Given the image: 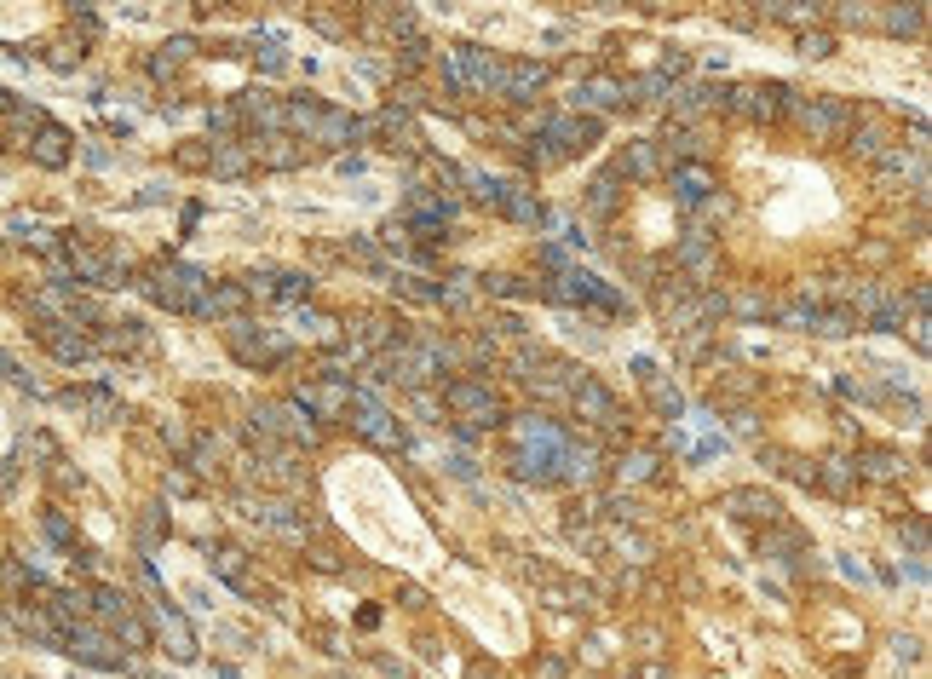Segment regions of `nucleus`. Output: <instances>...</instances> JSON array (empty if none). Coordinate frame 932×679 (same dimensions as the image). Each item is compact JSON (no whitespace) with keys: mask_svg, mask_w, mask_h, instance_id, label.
<instances>
[{"mask_svg":"<svg viewBox=\"0 0 932 679\" xmlns=\"http://www.w3.org/2000/svg\"><path fill=\"white\" fill-rule=\"evenodd\" d=\"M789 110H794V121H800L817 144H840L846 133H852V104H846V98L812 93V98H794Z\"/></svg>","mask_w":932,"mask_h":679,"instance_id":"obj_1","label":"nucleus"},{"mask_svg":"<svg viewBox=\"0 0 932 679\" xmlns=\"http://www.w3.org/2000/svg\"><path fill=\"white\" fill-rule=\"evenodd\" d=\"M213 282L196 271V265H156V277H150V294L173 311H196V305L208 300Z\"/></svg>","mask_w":932,"mask_h":679,"instance_id":"obj_2","label":"nucleus"},{"mask_svg":"<svg viewBox=\"0 0 932 679\" xmlns=\"http://www.w3.org/2000/svg\"><path fill=\"white\" fill-rule=\"evenodd\" d=\"M346 415H351V426H357L369 444L403 449V426H397V415H392V409H386L380 398H374V392H351V398H346Z\"/></svg>","mask_w":932,"mask_h":679,"instance_id":"obj_3","label":"nucleus"},{"mask_svg":"<svg viewBox=\"0 0 932 679\" xmlns=\"http://www.w3.org/2000/svg\"><path fill=\"white\" fill-rule=\"evenodd\" d=\"M443 403L466 421V432H472V426H495L501 421V398H495L484 380H449V386H443Z\"/></svg>","mask_w":932,"mask_h":679,"instance_id":"obj_4","label":"nucleus"},{"mask_svg":"<svg viewBox=\"0 0 932 679\" xmlns=\"http://www.w3.org/2000/svg\"><path fill=\"white\" fill-rule=\"evenodd\" d=\"M794 104V93L783 81H748V87H725V110H743L754 121H777Z\"/></svg>","mask_w":932,"mask_h":679,"instance_id":"obj_5","label":"nucleus"},{"mask_svg":"<svg viewBox=\"0 0 932 679\" xmlns=\"http://www.w3.org/2000/svg\"><path fill=\"white\" fill-rule=\"evenodd\" d=\"M254 421H259L254 438H288V444H311L317 438V426H311V415L300 403H259Z\"/></svg>","mask_w":932,"mask_h":679,"instance_id":"obj_6","label":"nucleus"},{"mask_svg":"<svg viewBox=\"0 0 932 679\" xmlns=\"http://www.w3.org/2000/svg\"><path fill=\"white\" fill-rule=\"evenodd\" d=\"M846 311H852V317H869L875 328H898L904 323V294H892V288H881V282H858Z\"/></svg>","mask_w":932,"mask_h":679,"instance_id":"obj_7","label":"nucleus"},{"mask_svg":"<svg viewBox=\"0 0 932 679\" xmlns=\"http://www.w3.org/2000/svg\"><path fill=\"white\" fill-rule=\"evenodd\" d=\"M231 352L242 357V363H259V369H271V363H282L288 357V340L282 334H265V328H248V323H231Z\"/></svg>","mask_w":932,"mask_h":679,"instance_id":"obj_8","label":"nucleus"},{"mask_svg":"<svg viewBox=\"0 0 932 679\" xmlns=\"http://www.w3.org/2000/svg\"><path fill=\"white\" fill-rule=\"evenodd\" d=\"M570 403L582 409V421H599V426H622V403L610 398L605 386L593 375H576L570 380Z\"/></svg>","mask_w":932,"mask_h":679,"instance_id":"obj_9","label":"nucleus"},{"mask_svg":"<svg viewBox=\"0 0 932 679\" xmlns=\"http://www.w3.org/2000/svg\"><path fill=\"white\" fill-rule=\"evenodd\" d=\"M311 144H323V150H346L351 139H369V127L363 121H351L340 116V110H317V121H311V133H305Z\"/></svg>","mask_w":932,"mask_h":679,"instance_id":"obj_10","label":"nucleus"},{"mask_svg":"<svg viewBox=\"0 0 932 679\" xmlns=\"http://www.w3.org/2000/svg\"><path fill=\"white\" fill-rule=\"evenodd\" d=\"M346 398H351V386H340V380H334V386H305L294 403H300L311 421H334V415H346Z\"/></svg>","mask_w":932,"mask_h":679,"instance_id":"obj_11","label":"nucleus"},{"mask_svg":"<svg viewBox=\"0 0 932 679\" xmlns=\"http://www.w3.org/2000/svg\"><path fill=\"white\" fill-rule=\"evenodd\" d=\"M725 507H731L737 518H748V524H777V518H783L777 495H766V490H731L725 495Z\"/></svg>","mask_w":932,"mask_h":679,"instance_id":"obj_12","label":"nucleus"},{"mask_svg":"<svg viewBox=\"0 0 932 679\" xmlns=\"http://www.w3.org/2000/svg\"><path fill=\"white\" fill-rule=\"evenodd\" d=\"M674 190H679V202H685V208H697V202H708L720 185H714V173H708L702 162H679L674 167Z\"/></svg>","mask_w":932,"mask_h":679,"instance_id":"obj_13","label":"nucleus"},{"mask_svg":"<svg viewBox=\"0 0 932 679\" xmlns=\"http://www.w3.org/2000/svg\"><path fill=\"white\" fill-rule=\"evenodd\" d=\"M541 87H547V64H513V70H501V98H513V104H524Z\"/></svg>","mask_w":932,"mask_h":679,"instance_id":"obj_14","label":"nucleus"},{"mask_svg":"<svg viewBox=\"0 0 932 679\" xmlns=\"http://www.w3.org/2000/svg\"><path fill=\"white\" fill-rule=\"evenodd\" d=\"M369 133H380V139L392 144V150H420V139H415V127H409V116L403 110H380L374 121H363Z\"/></svg>","mask_w":932,"mask_h":679,"instance_id":"obj_15","label":"nucleus"},{"mask_svg":"<svg viewBox=\"0 0 932 679\" xmlns=\"http://www.w3.org/2000/svg\"><path fill=\"white\" fill-rule=\"evenodd\" d=\"M248 305V288L242 282H219V288H208V300L196 305V317H236Z\"/></svg>","mask_w":932,"mask_h":679,"instance_id":"obj_16","label":"nucleus"},{"mask_svg":"<svg viewBox=\"0 0 932 679\" xmlns=\"http://www.w3.org/2000/svg\"><path fill=\"white\" fill-rule=\"evenodd\" d=\"M156 610H162V633H167V645H173V656H179V662H196V633L185 628V616L173 605H156Z\"/></svg>","mask_w":932,"mask_h":679,"instance_id":"obj_17","label":"nucleus"},{"mask_svg":"<svg viewBox=\"0 0 932 679\" xmlns=\"http://www.w3.org/2000/svg\"><path fill=\"white\" fill-rule=\"evenodd\" d=\"M656 167H662V156H656L651 139H633L628 150H622V173H628V179H656Z\"/></svg>","mask_w":932,"mask_h":679,"instance_id":"obj_18","label":"nucleus"},{"mask_svg":"<svg viewBox=\"0 0 932 679\" xmlns=\"http://www.w3.org/2000/svg\"><path fill=\"white\" fill-rule=\"evenodd\" d=\"M576 98H582L587 110H616V104L628 98V87H622V81H610V75H593V81H587Z\"/></svg>","mask_w":932,"mask_h":679,"instance_id":"obj_19","label":"nucleus"},{"mask_svg":"<svg viewBox=\"0 0 932 679\" xmlns=\"http://www.w3.org/2000/svg\"><path fill=\"white\" fill-rule=\"evenodd\" d=\"M213 570H219L236 593H254V576H248V564H242V553H236V547H219V553H213Z\"/></svg>","mask_w":932,"mask_h":679,"instance_id":"obj_20","label":"nucleus"},{"mask_svg":"<svg viewBox=\"0 0 932 679\" xmlns=\"http://www.w3.org/2000/svg\"><path fill=\"white\" fill-rule=\"evenodd\" d=\"M587 208L599 213V219H605V213L616 208V173H599V179L587 185Z\"/></svg>","mask_w":932,"mask_h":679,"instance_id":"obj_21","label":"nucleus"},{"mask_svg":"<svg viewBox=\"0 0 932 679\" xmlns=\"http://www.w3.org/2000/svg\"><path fill=\"white\" fill-rule=\"evenodd\" d=\"M852 328H858V317H852L846 305H835V311H817V334H829V340L852 334Z\"/></svg>","mask_w":932,"mask_h":679,"instance_id":"obj_22","label":"nucleus"},{"mask_svg":"<svg viewBox=\"0 0 932 679\" xmlns=\"http://www.w3.org/2000/svg\"><path fill=\"white\" fill-rule=\"evenodd\" d=\"M783 323H789V328H817V300H812V294L789 300V305H783Z\"/></svg>","mask_w":932,"mask_h":679,"instance_id":"obj_23","label":"nucleus"},{"mask_svg":"<svg viewBox=\"0 0 932 679\" xmlns=\"http://www.w3.org/2000/svg\"><path fill=\"white\" fill-rule=\"evenodd\" d=\"M863 472H869V478H898V472H904V461H898V455H886V449H869V455H863Z\"/></svg>","mask_w":932,"mask_h":679,"instance_id":"obj_24","label":"nucleus"},{"mask_svg":"<svg viewBox=\"0 0 932 679\" xmlns=\"http://www.w3.org/2000/svg\"><path fill=\"white\" fill-rule=\"evenodd\" d=\"M679 259H685V265H708V231L685 236V242H679Z\"/></svg>","mask_w":932,"mask_h":679,"instance_id":"obj_25","label":"nucleus"},{"mask_svg":"<svg viewBox=\"0 0 932 679\" xmlns=\"http://www.w3.org/2000/svg\"><path fill=\"white\" fill-rule=\"evenodd\" d=\"M881 24L892 29V35H915V29H921V12H915V6H904V12H886Z\"/></svg>","mask_w":932,"mask_h":679,"instance_id":"obj_26","label":"nucleus"},{"mask_svg":"<svg viewBox=\"0 0 932 679\" xmlns=\"http://www.w3.org/2000/svg\"><path fill=\"white\" fill-rule=\"evenodd\" d=\"M622 478H633V484L656 478V455H628V461H622Z\"/></svg>","mask_w":932,"mask_h":679,"instance_id":"obj_27","label":"nucleus"},{"mask_svg":"<svg viewBox=\"0 0 932 679\" xmlns=\"http://www.w3.org/2000/svg\"><path fill=\"white\" fill-rule=\"evenodd\" d=\"M846 484H852V461H829V467H823V490H846Z\"/></svg>","mask_w":932,"mask_h":679,"instance_id":"obj_28","label":"nucleus"},{"mask_svg":"<svg viewBox=\"0 0 932 679\" xmlns=\"http://www.w3.org/2000/svg\"><path fill=\"white\" fill-rule=\"evenodd\" d=\"M363 340H369V346H386V340H392V317H363Z\"/></svg>","mask_w":932,"mask_h":679,"instance_id":"obj_29","label":"nucleus"},{"mask_svg":"<svg viewBox=\"0 0 932 679\" xmlns=\"http://www.w3.org/2000/svg\"><path fill=\"white\" fill-rule=\"evenodd\" d=\"M277 294H282V300H305V294H311V282L288 271V277H277Z\"/></svg>","mask_w":932,"mask_h":679,"instance_id":"obj_30","label":"nucleus"},{"mask_svg":"<svg viewBox=\"0 0 932 679\" xmlns=\"http://www.w3.org/2000/svg\"><path fill=\"white\" fill-rule=\"evenodd\" d=\"M800 52H806V58H829L835 41H829V35H800Z\"/></svg>","mask_w":932,"mask_h":679,"instance_id":"obj_31","label":"nucleus"},{"mask_svg":"<svg viewBox=\"0 0 932 679\" xmlns=\"http://www.w3.org/2000/svg\"><path fill=\"white\" fill-rule=\"evenodd\" d=\"M651 398L662 403L668 415H679V409H685V398H679V392H668V386H656V380H651Z\"/></svg>","mask_w":932,"mask_h":679,"instance_id":"obj_32","label":"nucleus"},{"mask_svg":"<svg viewBox=\"0 0 932 679\" xmlns=\"http://www.w3.org/2000/svg\"><path fill=\"white\" fill-rule=\"evenodd\" d=\"M41 162H64V133H47V139H41Z\"/></svg>","mask_w":932,"mask_h":679,"instance_id":"obj_33","label":"nucleus"},{"mask_svg":"<svg viewBox=\"0 0 932 679\" xmlns=\"http://www.w3.org/2000/svg\"><path fill=\"white\" fill-rule=\"evenodd\" d=\"M737 311H748V317H760V311H771V305L760 300V294H743V300H737Z\"/></svg>","mask_w":932,"mask_h":679,"instance_id":"obj_34","label":"nucleus"},{"mask_svg":"<svg viewBox=\"0 0 932 679\" xmlns=\"http://www.w3.org/2000/svg\"><path fill=\"white\" fill-rule=\"evenodd\" d=\"M541 679H564V662H553V656H547V662H541Z\"/></svg>","mask_w":932,"mask_h":679,"instance_id":"obj_35","label":"nucleus"}]
</instances>
